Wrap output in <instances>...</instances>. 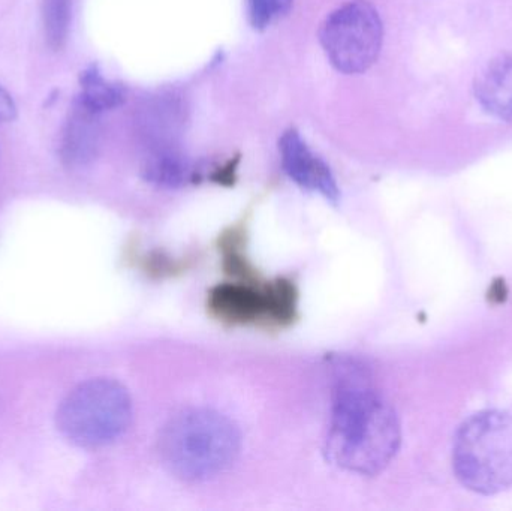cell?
Returning a JSON list of instances; mask_svg holds the SVG:
<instances>
[{"label": "cell", "mask_w": 512, "mask_h": 511, "mask_svg": "<svg viewBox=\"0 0 512 511\" xmlns=\"http://www.w3.org/2000/svg\"><path fill=\"white\" fill-rule=\"evenodd\" d=\"M400 443L399 417L366 369L352 360L339 362L325 440L330 461L358 476H376L393 461Z\"/></svg>", "instance_id": "1"}, {"label": "cell", "mask_w": 512, "mask_h": 511, "mask_svg": "<svg viewBox=\"0 0 512 511\" xmlns=\"http://www.w3.org/2000/svg\"><path fill=\"white\" fill-rule=\"evenodd\" d=\"M159 452L174 476L185 482H207L236 461L240 452L239 428L218 411L186 410L165 425Z\"/></svg>", "instance_id": "2"}, {"label": "cell", "mask_w": 512, "mask_h": 511, "mask_svg": "<svg viewBox=\"0 0 512 511\" xmlns=\"http://www.w3.org/2000/svg\"><path fill=\"white\" fill-rule=\"evenodd\" d=\"M453 468L469 491L495 495L512 486V407L469 417L457 432Z\"/></svg>", "instance_id": "3"}, {"label": "cell", "mask_w": 512, "mask_h": 511, "mask_svg": "<svg viewBox=\"0 0 512 511\" xmlns=\"http://www.w3.org/2000/svg\"><path fill=\"white\" fill-rule=\"evenodd\" d=\"M131 422V396L110 378H93L75 387L57 410V428L63 437L84 449L113 444Z\"/></svg>", "instance_id": "4"}, {"label": "cell", "mask_w": 512, "mask_h": 511, "mask_svg": "<svg viewBox=\"0 0 512 511\" xmlns=\"http://www.w3.org/2000/svg\"><path fill=\"white\" fill-rule=\"evenodd\" d=\"M298 293L288 279L255 284L251 279L227 282L209 294L210 314L230 326H277L297 317Z\"/></svg>", "instance_id": "5"}, {"label": "cell", "mask_w": 512, "mask_h": 511, "mask_svg": "<svg viewBox=\"0 0 512 511\" xmlns=\"http://www.w3.org/2000/svg\"><path fill=\"white\" fill-rule=\"evenodd\" d=\"M321 44L334 68L360 74L378 59L382 21L375 6L354 0L328 15L321 27Z\"/></svg>", "instance_id": "6"}, {"label": "cell", "mask_w": 512, "mask_h": 511, "mask_svg": "<svg viewBox=\"0 0 512 511\" xmlns=\"http://www.w3.org/2000/svg\"><path fill=\"white\" fill-rule=\"evenodd\" d=\"M279 150L283 170L289 179L331 203L339 200V188L330 167L309 149L295 129H289L282 135Z\"/></svg>", "instance_id": "7"}, {"label": "cell", "mask_w": 512, "mask_h": 511, "mask_svg": "<svg viewBox=\"0 0 512 511\" xmlns=\"http://www.w3.org/2000/svg\"><path fill=\"white\" fill-rule=\"evenodd\" d=\"M475 95L484 110L512 122V57L501 56L487 63L477 77Z\"/></svg>", "instance_id": "8"}, {"label": "cell", "mask_w": 512, "mask_h": 511, "mask_svg": "<svg viewBox=\"0 0 512 511\" xmlns=\"http://www.w3.org/2000/svg\"><path fill=\"white\" fill-rule=\"evenodd\" d=\"M98 116L80 102L75 105L62 140V159L69 167H83L95 158L99 146Z\"/></svg>", "instance_id": "9"}, {"label": "cell", "mask_w": 512, "mask_h": 511, "mask_svg": "<svg viewBox=\"0 0 512 511\" xmlns=\"http://www.w3.org/2000/svg\"><path fill=\"white\" fill-rule=\"evenodd\" d=\"M147 182L161 188H180L188 182L200 179L201 170L192 167L185 156L170 147H159L147 159L143 168Z\"/></svg>", "instance_id": "10"}, {"label": "cell", "mask_w": 512, "mask_h": 511, "mask_svg": "<svg viewBox=\"0 0 512 511\" xmlns=\"http://www.w3.org/2000/svg\"><path fill=\"white\" fill-rule=\"evenodd\" d=\"M80 84L81 95L78 102L93 113L101 114L113 110L125 102V89L119 84L105 80L98 66L92 65L81 72Z\"/></svg>", "instance_id": "11"}, {"label": "cell", "mask_w": 512, "mask_h": 511, "mask_svg": "<svg viewBox=\"0 0 512 511\" xmlns=\"http://www.w3.org/2000/svg\"><path fill=\"white\" fill-rule=\"evenodd\" d=\"M42 21L45 38L54 51L65 47L71 21V0H44Z\"/></svg>", "instance_id": "12"}, {"label": "cell", "mask_w": 512, "mask_h": 511, "mask_svg": "<svg viewBox=\"0 0 512 511\" xmlns=\"http://www.w3.org/2000/svg\"><path fill=\"white\" fill-rule=\"evenodd\" d=\"M292 0H248V15L255 29H267L291 9Z\"/></svg>", "instance_id": "13"}, {"label": "cell", "mask_w": 512, "mask_h": 511, "mask_svg": "<svg viewBox=\"0 0 512 511\" xmlns=\"http://www.w3.org/2000/svg\"><path fill=\"white\" fill-rule=\"evenodd\" d=\"M17 117V107L11 95L0 87V123L12 122Z\"/></svg>", "instance_id": "14"}]
</instances>
